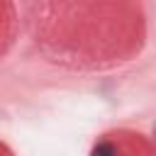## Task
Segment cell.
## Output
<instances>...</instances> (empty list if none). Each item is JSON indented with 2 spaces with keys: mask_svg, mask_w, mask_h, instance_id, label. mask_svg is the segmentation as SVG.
<instances>
[{
  "mask_svg": "<svg viewBox=\"0 0 156 156\" xmlns=\"http://www.w3.org/2000/svg\"><path fill=\"white\" fill-rule=\"evenodd\" d=\"M90 156H115V149H112V144L102 141V144H98V146L93 149V154H90Z\"/></svg>",
  "mask_w": 156,
  "mask_h": 156,
  "instance_id": "1",
  "label": "cell"
}]
</instances>
